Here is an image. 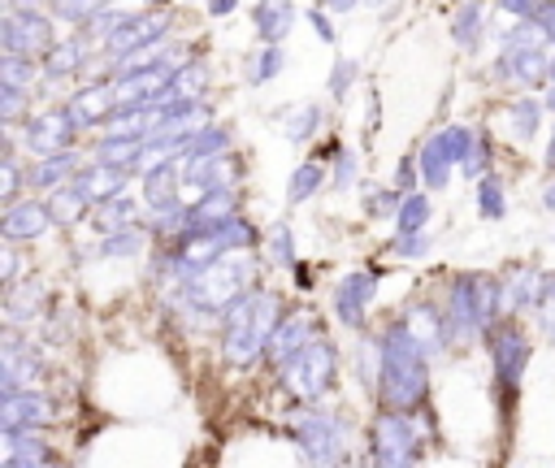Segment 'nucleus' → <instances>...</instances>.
Returning a JSON list of instances; mask_svg holds the SVG:
<instances>
[{
  "mask_svg": "<svg viewBox=\"0 0 555 468\" xmlns=\"http://www.w3.org/2000/svg\"><path fill=\"white\" fill-rule=\"evenodd\" d=\"M330 186V160L321 156V152H308L295 169H291V178H286V204H308V199H317L321 191Z\"/></svg>",
  "mask_w": 555,
  "mask_h": 468,
  "instance_id": "f3484780",
  "label": "nucleus"
},
{
  "mask_svg": "<svg viewBox=\"0 0 555 468\" xmlns=\"http://www.w3.org/2000/svg\"><path fill=\"white\" fill-rule=\"evenodd\" d=\"M542 113H546V104L542 100H533V95H520V100H507V117H512V139H533L538 130H542Z\"/></svg>",
  "mask_w": 555,
  "mask_h": 468,
  "instance_id": "bb28decb",
  "label": "nucleus"
},
{
  "mask_svg": "<svg viewBox=\"0 0 555 468\" xmlns=\"http://www.w3.org/2000/svg\"><path fill=\"white\" fill-rule=\"evenodd\" d=\"M351 82H356V61H347V56H343V61L334 65V74H330V95L343 104V100H347V91H351Z\"/></svg>",
  "mask_w": 555,
  "mask_h": 468,
  "instance_id": "72a5a7b5",
  "label": "nucleus"
},
{
  "mask_svg": "<svg viewBox=\"0 0 555 468\" xmlns=\"http://www.w3.org/2000/svg\"><path fill=\"white\" fill-rule=\"evenodd\" d=\"M278 386L295 399V403H321L334 386H338V342L330 334L312 338L282 373H278Z\"/></svg>",
  "mask_w": 555,
  "mask_h": 468,
  "instance_id": "423d86ee",
  "label": "nucleus"
},
{
  "mask_svg": "<svg viewBox=\"0 0 555 468\" xmlns=\"http://www.w3.org/2000/svg\"><path fill=\"white\" fill-rule=\"evenodd\" d=\"M52 416H56V403L43 390H17V394H4V403H0V429L4 433H13V429H43Z\"/></svg>",
  "mask_w": 555,
  "mask_h": 468,
  "instance_id": "4468645a",
  "label": "nucleus"
},
{
  "mask_svg": "<svg viewBox=\"0 0 555 468\" xmlns=\"http://www.w3.org/2000/svg\"><path fill=\"white\" fill-rule=\"evenodd\" d=\"M69 104H74V113H78V121L95 134L121 104H117V91L108 87V82H91V87H82L78 95H69Z\"/></svg>",
  "mask_w": 555,
  "mask_h": 468,
  "instance_id": "6ab92c4d",
  "label": "nucleus"
},
{
  "mask_svg": "<svg viewBox=\"0 0 555 468\" xmlns=\"http://www.w3.org/2000/svg\"><path fill=\"white\" fill-rule=\"evenodd\" d=\"M421 446H425V438L412 416L390 412V407L373 412V420H369V464L373 468H416Z\"/></svg>",
  "mask_w": 555,
  "mask_h": 468,
  "instance_id": "0eeeda50",
  "label": "nucleus"
},
{
  "mask_svg": "<svg viewBox=\"0 0 555 468\" xmlns=\"http://www.w3.org/2000/svg\"><path fill=\"white\" fill-rule=\"evenodd\" d=\"M4 468H56V464H35V459H13V455H4Z\"/></svg>",
  "mask_w": 555,
  "mask_h": 468,
  "instance_id": "58836bf2",
  "label": "nucleus"
},
{
  "mask_svg": "<svg viewBox=\"0 0 555 468\" xmlns=\"http://www.w3.org/2000/svg\"><path fill=\"white\" fill-rule=\"evenodd\" d=\"M78 69V48H56L52 61H48V74L61 78V74H74Z\"/></svg>",
  "mask_w": 555,
  "mask_h": 468,
  "instance_id": "e433bc0d",
  "label": "nucleus"
},
{
  "mask_svg": "<svg viewBox=\"0 0 555 468\" xmlns=\"http://www.w3.org/2000/svg\"><path fill=\"white\" fill-rule=\"evenodd\" d=\"M291 299L273 286H251L243 299L230 303V312L217 321L221 325V338H217V351H221V364L230 373H247L251 364H264V347H269V334L278 329V321L286 316Z\"/></svg>",
  "mask_w": 555,
  "mask_h": 468,
  "instance_id": "f03ea898",
  "label": "nucleus"
},
{
  "mask_svg": "<svg viewBox=\"0 0 555 468\" xmlns=\"http://www.w3.org/2000/svg\"><path fill=\"white\" fill-rule=\"evenodd\" d=\"M542 104H546V113H555V87L546 91V100H542Z\"/></svg>",
  "mask_w": 555,
  "mask_h": 468,
  "instance_id": "a19ab883",
  "label": "nucleus"
},
{
  "mask_svg": "<svg viewBox=\"0 0 555 468\" xmlns=\"http://www.w3.org/2000/svg\"><path fill=\"white\" fill-rule=\"evenodd\" d=\"M377 347H382V368H377V407H390V412H421L429 407V355L421 351V342L412 338V329L403 325L399 312H390L377 329Z\"/></svg>",
  "mask_w": 555,
  "mask_h": 468,
  "instance_id": "f257e3e1",
  "label": "nucleus"
},
{
  "mask_svg": "<svg viewBox=\"0 0 555 468\" xmlns=\"http://www.w3.org/2000/svg\"><path fill=\"white\" fill-rule=\"evenodd\" d=\"M542 208H546V212H555V178L542 186Z\"/></svg>",
  "mask_w": 555,
  "mask_h": 468,
  "instance_id": "ea45409f",
  "label": "nucleus"
},
{
  "mask_svg": "<svg viewBox=\"0 0 555 468\" xmlns=\"http://www.w3.org/2000/svg\"><path fill=\"white\" fill-rule=\"evenodd\" d=\"M82 130H87V126L78 121V113H74L69 100L30 113V117L17 126V134H22V152H26L30 160H35V156H52V152H69V147L78 143Z\"/></svg>",
  "mask_w": 555,
  "mask_h": 468,
  "instance_id": "1a4fd4ad",
  "label": "nucleus"
},
{
  "mask_svg": "<svg viewBox=\"0 0 555 468\" xmlns=\"http://www.w3.org/2000/svg\"><path fill=\"white\" fill-rule=\"evenodd\" d=\"M264 256H269V269H282V273H291V269H299V247H295V234H291V225L286 221H273L269 230H264Z\"/></svg>",
  "mask_w": 555,
  "mask_h": 468,
  "instance_id": "b1692460",
  "label": "nucleus"
},
{
  "mask_svg": "<svg viewBox=\"0 0 555 468\" xmlns=\"http://www.w3.org/2000/svg\"><path fill=\"white\" fill-rule=\"evenodd\" d=\"M429 251H434V234H429V230H408V234L395 230V234L382 243V256H395V260H408V264L429 260Z\"/></svg>",
  "mask_w": 555,
  "mask_h": 468,
  "instance_id": "a878e982",
  "label": "nucleus"
},
{
  "mask_svg": "<svg viewBox=\"0 0 555 468\" xmlns=\"http://www.w3.org/2000/svg\"><path fill=\"white\" fill-rule=\"evenodd\" d=\"M291 442L312 468H347L351 464V425L343 412L325 403H299L291 416Z\"/></svg>",
  "mask_w": 555,
  "mask_h": 468,
  "instance_id": "20e7f679",
  "label": "nucleus"
},
{
  "mask_svg": "<svg viewBox=\"0 0 555 468\" xmlns=\"http://www.w3.org/2000/svg\"><path fill=\"white\" fill-rule=\"evenodd\" d=\"M4 446H9V455H13V459L61 464V459H56V451H52V442L43 438V429H13V433H4Z\"/></svg>",
  "mask_w": 555,
  "mask_h": 468,
  "instance_id": "393cba45",
  "label": "nucleus"
},
{
  "mask_svg": "<svg viewBox=\"0 0 555 468\" xmlns=\"http://www.w3.org/2000/svg\"><path fill=\"white\" fill-rule=\"evenodd\" d=\"M416 169H421V186L425 191H447L451 186V178H455V160H451V152L434 139V130L421 139V147H416Z\"/></svg>",
  "mask_w": 555,
  "mask_h": 468,
  "instance_id": "a211bd4d",
  "label": "nucleus"
},
{
  "mask_svg": "<svg viewBox=\"0 0 555 468\" xmlns=\"http://www.w3.org/2000/svg\"><path fill=\"white\" fill-rule=\"evenodd\" d=\"M286 22H291V9H286V4H278V9H273V0H269V4L260 9V30H264L269 39H278V35L286 30Z\"/></svg>",
  "mask_w": 555,
  "mask_h": 468,
  "instance_id": "f704fd0d",
  "label": "nucleus"
},
{
  "mask_svg": "<svg viewBox=\"0 0 555 468\" xmlns=\"http://www.w3.org/2000/svg\"><path fill=\"white\" fill-rule=\"evenodd\" d=\"M278 69H282V52H278V48H269V52H256V56H247V65H243V78H247L251 87H260V82H269Z\"/></svg>",
  "mask_w": 555,
  "mask_h": 468,
  "instance_id": "2f4dec72",
  "label": "nucleus"
},
{
  "mask_svg": "<svg viewBox=\"0 0 555 468\" xmlns=\"http://www.w3.org/2000/svg\"><path fill=\"white\" fill-rule=\"evenodd\" d=\"M403 195L408 191H399L395 182H364L360 186V212H364V221H390L395 225Z\"/></svg>",
  "mask_w": 555,
  "mask_h": 468,
  "instance_id": "4be33fe9",
  "label": "nucleus"
},
{
  "mask_svg": "<svg viewBox=\"0 0 555 468\" xmlns=\"http://www.w3.org/2000/svg\"><path fill=\"white\" fill-rule=\"evenodd\" d=\"M377 290H382V269H373V264H351V269L334 282V290H330V312H334V321H338L347 334H369Z\"/></svg>",
  "mask_w": 555,
  "mask_h": 468,
  "instance_id": "6e6552de",
  "label": "nucleus"
},
{
  "mask_svg": "<svg viewBox=\"0 0 555 468\" xmlns=\"http://www.w3.org/2000/svg\"><path fill=\"white\" fill-rule=\"evenodd\" d=\"M325 334V325H321V316H317V308L312 303H291L286 308V316L278 321V329L269 334V347H264V368L278 377L312 338H321Z\"/></svg>",
  "mask_w": 555,
  "mask_h": 468,
  "instance_id": "9d476101",
  "label": "nucleus"
},
{
  "mask_svg": "<svg viewBox=\"0 0 555 468\" xmlns=\"http://www.w3.org/2000/svg\"><path fill=\"white\" fill-rule=\"evenodd\" d=\"M48 199V212H52V221L61 225V230H74V225H87V217H91V199L69 182V186H61V191H52V195H43Z\"/></svg>",
  "mask_w": 555,
  "mask_h": 468,
  "instance_id": "5701e85b",
  "label": "nucleus"
},
{
  "mask_svg": "<svg viewBox=\"0 0 555 468\" xmlns=\"http://www.w3.org/2000/svg\"><path fill=\"white\" fill-rule=\"evenodd\" d=\"M273 121L282 126V139L291 147H317L321 139V126H325V108L304 100V104H286L282 113H273Z\"/></svg>",
  "mask_w": 555,
  "mask_h": 468,
  "instance_id": "2eb2a0df",
  "label": "nucleus"
},
{
  "mask_svg": "<svg viewBox=\"0 0 555 468\" xmlns=\"http://www.w3.org/2000/svg\"><path fill=\"white\" fill-rule=\"evenodd\" d=\"M442 312H447V334L451 347H473L486 342V334L503 321L499 303V273L481 269H455L442 277Z\"/></svg>",
  "mask_w": 555,
  "mask_h": 468,
  "instance_id": "7ed1b4c3",
  "label": "nucleus"
},
{
  "mask_svg": "<svg viewBox=\"0 0 555 468\" xmlns=\"http://www.w3.org/2000/svg\"><path fill=\"white\" fill-rule=\"evenodd\" d=\"M4 87H26V91H35V61L9 52V61H4Z\"/></svg>",
  "mask_w": 555,
  "mask_h": 468,
  "instance_id": "473e14b6",
  "label": "nucleus"
},
{
  "mask_svg": "<svg viewBox=\"0 0 555 468\" xmlns=\"http://www.w3.org/2000/svg\"><path fill=\"white\" fill-rule=\"evenodd\" d=\"M87 152H78V147H69V152H52V156H35L30 165H26V182H30V195H52V191H61V186H69L82 169H87Z\"/></svg>",
  "mask_w": 555,
  "mask_h": 468,
  "instance_id": "ddd939ff",
  "label": "nucleus"
},
{
  "mask_svg": "<svg viewBox=\"0 0 555 468\" xmlns=\"http://www.w3.org/2000/svg\"><path fill=\"white\" fill-rule=\"evenodd\" d=\"M546 269L538 264H507L499 273V303H503V316H520V312H538L542 308V295H546Z\"/></svg>",
  "mask_w": 555,
  "mask_h": 468,
  "instance_id": "f8f14e48",
  "label": "nucleus"
},
{
  "mask_svg": "<svg viewBox=\"0 0 555 468\" xmlns=\"http://www.w3.org/2000/svg\"><path fill=\"white\" fill-rule=\"evenodd\" d=\"M43 308H48V286L35 282V273L4 286V321L9 325H35V316H43Z\"/></svg>",
  "mask_w": 555,
  "mask_h": 468,
  "instance_id": "dca6fc26",
  "label": "nucleus"
},
{
  "mask_svg": "<svg viewBox=\"0 0 555 468\" xmlns=\"http://www.w3.org/2000/svg\"><path fill=\"white\" fill-rule=\"evenodd\" d=\"M312 152H321L325 160H330V191H351V186H360V152L356 147H347L343 139H325L321 147H312Z\"/></svg>",
  "mask_w": 555,
  "mask_h": 468,
  "instance_id": "aec40b11",
  "label": "nucleus"
},
{
  "mask_svg": "<svg viewBox=\"0 0 555 468\" xmlns=\"http://www.w3.org/2000/svg\"><path fill=\"white\" fill-rule=\"evenodd\" d=\"M56 468H61V464H56Z\"/></svg>",
  "mask_w": 555,
  "mask_h": 468,
  "instance_id": "79ce46f5",
  "label": "nucleus"
},
{
  "mask_svg": "<svg viewBox=\"0 0 555 468\" xmlns=\"http://www.w3.org/2000/svg\"><path fill=\"white\" fill-rule=\"evenodd\" d=\"M56 230H61V225L52 221L43 195H22L17 204H9V208L0 212V238H4V243H17V247L39 243V238H48V234H56Z\"/></svg>",
  "mask_w": 555,
  "mask_h": 468,
  "instance_id": "9b49d317",
  "label": "nucleus"
},
{
  "mask_svg": "<svg viewBox=\"0 0 555 468\" xmlns=\"http://www.w3.org/2000/svg\"><path fill=\"white\" fill-rule=\"evenodd\" d=\"M460 173L473 178V182H481L486 173H494V143H490V134H477V143H473V152L464 156Z\"/></svg>",
  "mask_w": 555,
  "mask_h": 468,
  "instance_id": "7c9ffc66",
  "label": "nucleus"
},
{
  "mask_svg": "<svg viewBox=\"0 0 555 468\" xmlns=\"http://www.w3.org/2000/svg\"><path fill=\"white\" fill-rule=\"evenodd\" d=\"M486 360H490V390L499 394L503 412H512V399L520 394V381H525V368H529V351H533V338L525 329L520 316H503L490 334H486Z\"/></svg>",
  "mask_w": 555,
  "mask_h": 468,
  "instance_id": "39448f33",
  "label": "nucleus"
},
{
  "mask_svg": "<svg viewBox=\"0 0 555 468\" xmlns=\"http://www.w3.org/2000/svg\"><path fill=\"white\" fill-rule=\"evenodd\" d=\"M542 169L555 178V130H551V139H546V152H542Z\"/></svg>",
  "mask_w": 555,
  "mask_h": 468,
  "instance_id": "4c0bfd02",
  "label": "nucleus"
},
{
  "mask_svg": "<svg viewBox=\"0 0 555 468\" xmlns=\"http://www.w3.org/2000/svg\"><path fill=\"white\" fill-rule=\"evenodd\" d=\"M221 152H234V134H230V126H208L191 139L186 156H221Z\"/></svg>",
  "mask_w": 555,
  "mask_h": 468,
  "instance_id": "c756f323",
  "label": "nucleus"
},
{
  "mask_svg": "<svg viewBox=\"0 0 555 468\" xmlns=\"http://www.w3.org/2000/svg\"><path fill=\"white\" fill-rule=\"evenodd\" d=\"M147 238H152V225L139 221V225L100 234V238H95V256H104V260H139V256L147 251Z\"/></svg>",
  "mask_w": 555,
  "mask_h": 468,
  "instance_id": "412c9836",
  "label": "nucleus"
},
{
  "mask_svg": "<svg viewBox=\"0 0 555 468\" xmlns=\"http://www.w3.org/2000/svg\"><path fill=\"white\" fill-rule=\"evenodd\" d=\"M429 217H434V199L429 191H408L403 204H399V217H395V230L408 234V230H429Z\"/></svg>",
  "mask_w": 555,
  "mask_h": 468,
  "instance_id": "c85d7f7f",
  "label": "nucleus"
},
{
  "mask_svg": "<svg viewBox=\"0 0 555 468\" xmlns=\"http://www.w3.org/2000/svg\"><path fill=\"white\" fill-rule=\"evenodd\" d=\"M473 199H477V217H486V221H503L507 217V182L499 173H486L477 182Z\"/></svg>",
  "mask_w": 555,
  "mask_h": 468,
  "instance_id": "cd10ccee",
  "label": "nucleus"
},
{
  "mask_svg": "<svg viewBox=\"0 0 555 468\" xmlns=\"http://www.w3.org/2000/svg\"><path fill=\"white\" fill-rule=\"evenodd\" d=\"M538 321H542V334H546V342L555 347V273L546 277V295H542V308H538Z\"/></svg>",
  "mask_w": 555,
  "mask_h": 468,
  "instance_id": "c9c22d12",
  "label": "nucleus"
}]
</instances>
